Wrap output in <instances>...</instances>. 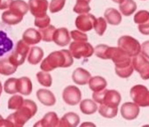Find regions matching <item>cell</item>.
I'll use <instances>...</instances> for the list:
<instances>
[{
  "mask_svg": "<svg viewBox=\"0 0 149 127\" xmlns=\"http://www.w3.org/2000/svg\"><path fill=\"white\" fill-rule=\"evenodd\" d=\"M80 122V116L74 112H68L65 114L59 121L61 127H76Z\"/></svg>",
  "mask_w": 149,
  "mask_h": 127,
  "instance_id": "cell-19",
  "label": "cell"
},
{
  "mask_svg": "<svg viewBox=\"0 0 149 127\" xmlns=\"http://www.w3.org/2000/svg\"><path fill=\"white\" fill-rule=\"evenodd\" d=\"M74 63V57L68 49H61L50 53L41 62L40 69L43 72H52L53 70L61 67L68 68Z\"/></svg>",
  "mask_w": 149,
  "mask_h": 127,
  "instance_id": "cell-2",
  "label": "cell"
},
{
  "mask_svg": "<svg viewBox=\"0 0 149 127\" xmlns=\"http://www.w3.org/2000/svg\"><path fill=\"white\" fill-rule=\"evenodd\" d=\"M0 126H5V119L0 116Z\"/></svg>",
  "mask_w": 149,
  "mask_h": 127,
  "instance_id": "cell-46",
  "label": "cell"
},
{
  "mask_svg": "<svg viewBox=\"0 0 149 127\" xmlns=\"http://www.w3.org/2000/svg\"><path fill=\"white\" fill-rule=\"evenodd\" d=\"M66 4V0H51L50 5H48V9L50 13H55L61 11Z\"/></svg>",
  "mask_w": 149,
  "mask_h": 127,
  "instance_id": "cell-39",
  "label": "cell"
},
{
  "mask_svg": "<svg viewBox=\"0 0 149 127\" xmlns=\"http://www.w3.org/2000/svg\"><path fill=\"white\" fill-rule=\"evenodd\" d=\"M44 56V51L40 47H33L27 55V61L30 65H38Z\"/></svg>",
  "mask_w": 149,
  "mask_h": 127,
  "instance_id": "cell-25",
  "label": "cell"
},
{
  "mask_svg": "<svg viewBox=\"0 0 149 127\" xmlns=\"http://www.w3.org/2000/svg\"><path fill=\"white\" fill-rule=\"evenodd\" d=\"M104 18L106 22L111 25L118 26L122 21V16L120 13L114 8H108L104 12Z\"/></svg>",
  "mask_w": 149,
  "mask_h": 127,
  "instance_id": "cell-24",
  "label": "cell"
},
{
  "mask_svg": "<svg viewBox=\"0 0 149 127\" xmlns=\"http://www.w3.org/2000/svg\"><path fill=\"white\" fill-rule=\"evenodd\" d=\"M109 59H111L113 61L115 66H118L131 60V56H129L125 51H123L118 47H110Z\"/></svg>",
  "mask_w": 149,
  "mask_h": 127,
  "instance_id": "cell-13",
  "label": "cell"
},
{
  "mask_svg": "<svg viewBox=\"0 0 149 127\" xmlns=\"http://www.w3.org/2000/svg\"><path fill=\"white\" fill-rule=\"evenodd\" d=\"M23 15L9 9L6 12L3 13L2 14V21L5 24H7L9 26H13V25H17L19 23H20L23 20Z\"/></svg>",
  "mask_w": 149,
  "mask_h": 127,
  "instance_id": "cell-20",
  "label": "cell"
},
{
  "mask_svg": "<svg viewBox=\"0 0 149 127\" xmlns=\"http://www.w3.org/2000/svg\"><path fill=\"white\" fill-rule=\"evenodd\" d=\"M109 51L110 47L104 44H100L94 48V52L96 56L102 59H109Z\"/></svg>",
  "mask_w": 149,
  "mask_h": 127,
  "instance_id": "cell-37",
  "label": "cell"
},
{
  "mask_svg": "<svg viewBox=\"0 0 149 127\" xmlns=\"http://www.w3.org/2000/svg\"><path fill=\"white\" fill-rule=\"evenodd\" d=\"M16 110L17 111L11 114L10 116H8L6 119H5V126H9V127L24 126L25 123L36 114L38 110V107L33 101L24 99L21 107Z\"/></svg>",
  "mask_w": 149,
  "mask_h": 127,
  "instance_id": "cell-1",
  "label": "cell"
},
{
  "mask_svg": "<svg viewBox=\"0 0 149 127\" xmlns=\"http://www.w3.org/2000/svg\"><path fill=\"white\" fill-rule=\"evenodd\" d=\"M132 64L133 69L136 70L143 80H149V61L141 54L132 56Z\"/></svg>",
  "mask_w": 149,
  "mask_h": 127,
  "instance_id": "cell-8",
  "label": "cell"
},
{
  "mask_svg": "<svg viewBox=\"0 0 149 127\" xmlns=\"http://www.w3.org/2000/svg\"><path fill=\"white\" fill-rule=\"evenodd\" d=\"M13 0H0V10H5L9 8Z\"/></svg>",
  "mask_w": 149,
  "mask_h": 127,
  "instance_id": "cell-45",
  "label": "cell"
},
{
  "mask_svg": "<svg viewBox=\"0 0 149 127\" xmlns=\"http://www.w3.org/2000/svg\"><path fill=\"white\" fill-rule=\"evenodd\" d=\"M89 87L90 89L92 90L93 92H97L104 89L107 87V81L104 78L101 76H95V77H91L89 80Z\"/></svg>",
  "mask_w": 149,
  "mask_h": 127,
  "instance_id": "cell-27",
  "label": "cell"
},
{
  "mask_svg": "<svg viewBox=\"0 0 149 127\" xmlns=\"http://www.w3.org/2000/svg\"><path fill=\"white\" fill-rule=\"evenodd\" d=\"M91 77V73L84 68L76 69L73 72V74H72L73 81L76 84L80 85V86L86 85L89 82Z\"/></svg>",
  "mask_w": 149,
  "mask_h": 127,
  "instance_id": "cell-16",
  "label": "cell"
},
{
  "mask_svg": "<svg viewBox=\"0 0 149 127\" xmlns=\"http://www.w3.org/2000/svg\"><path fill=\"white\" fill-rule=\"evenodd\" d=\"M30 47L23 40H19L14 46L13 50L9 55V58L17 66H21L25 63L26 58L29 53Z\"/></svg>",
  "mask_w": 149,
  "mask_h": 127,
  "instance_id": "cell-6",
  "label": "cell"
},
{
  "mask_svg": "<svg viewBox=\"0 0 149 127\" xmlns=\"http://www.w3.org/2000/svg\"><path fill=\"white\" fill-rule=\"evenodd\" d=\"M24 99L21 95H15L12 96L8 101V109H18L23 104Z\"/></svg>",
  "mask_w": 149,
  "mask_h": 127,
  "instance_id": "cell-38",
  "label": "cell"
},
{
  "mask_svg": "<svg viewBox=\"0 0 149 127\" xmlns=\"http://www.w3.org/2000/svg\"><path fill=\"white\" fill-rule=\"evenodd\" d=\"M55 30H56V28L52 25H48L47 27H46L44 28H40L39 32L40 34L41 40H43L44 42H52Z\"/></svg>",
  "mask_w": 149,
  "mask_h": 127,
  "instance_id": "cell-31",
  "label": "cell"
},
{
  "mask_svg": "<svg viewBox=\"0 0 149 127\" xmlns=\"http://www.w3.org/2000/svg\"><path fill=\"white\" fill-rule=\"evenodd\" d=\"M1 93H2V84L0 82V95H1Z\"/></svg>",
  "mask_w": 149,
  "mask_h": 127,
  "instance_id": "cell-48",
  "label": "cell"
},
{
  "mask_svg": "<svg viewBox=\"0 0 149 127\" xmlns=\"http://www.w3.org/2000/svg\"><path fill=\"white\" fill-rule=\"evenodd\" d=\"M149 20V12L146 10H141L139 11L135 15H134V22L136 24H141Z\"/></svg>",
  "mask_w": 149,
  "mask_h": 127,
  "instance_id": "cell-41",
  "label": "cell"
},
{
  "mask_svg": "<svg viewBox=\"0 0 149 127\" xmlns=\"http://www.w3.org/2000/svg\"><path fill=\"white\" fill-rule=\"evenodd\" d=\"M133 66L132 64V60H129L125 63H123L121 65L115 66V73L116 74L123 79L129 78L133 73Z\"/></svg>",
  "mask_w": 149,
  "mask_h": 127,
  "instance_id": "cell-22",
  "label": "cell"
},
{
  "mask_svg": "<svg viewBox=\"0 0 149 127\" xmlns=\"http://www.w3.org/2000/svg\"><path fill=\"white\" fill-rule=\"evenodd\" d=\"M9 9L21 14V15H26L29 10L28 5L24 1V0H13Z\"/></svg>",
  "mask_w": 149,
  "mask_h": 127,
  "instance_id": "cell-30",
  "label": "cell"
},
{
  "mask_svg": "<svg viewBox=\"0 0 149 127\" xmlns=\"http://www.w3.org/2000/svg\"><path fill=\"white\" fill-rule=\"evenodd\" d=\"M73 11L77 14L88 13L91 11V6L89 2L85 1V0H77L76 6L73 8Z\"/></svg>",
  "mask_w": 149,
  "mask_h": 127,
  "instance_id": "cell-34",
  "label": "cell"
},
{
  "mask_svg": "<svg viewBox=\"0 0 149 127\" xmlns=\"http://www.w3.org/2000/svg\"><path fill=\"white\" fill-rule=\"evenodd\" d=\"M121 116L126 120H133L139 114V106L135 102H125L120 109Z\"/></svg>",
  "mask_w": 149,
  "mask_h": 127,
  "instance_id": "cell-12",
  "label": "cell"
},
{
  "mask_svg": "<svg viewBox=\"0 0 149 127\" xmlns=\"http://www.w3.org/2000/svg\"><path fill=\"white\" fill-rule=\"evenodd\" d=\"M36 95L38 100L45 106H54L56 102L54 95L47 89H39Z\"/></svg>",
  "mask_w": 149,
  "mask_h": 127,
  "instance_id": "cell-18",
  "label": "cell"
},
{
  "mask_svg": "<svg viewBox=\"0 0 149 127\" xmlns=\"http://www.w3.org/2000/svg\"><path fill=\"white\" fill-rule=\"evenodd\" d=\"M96 20V17L93 14L91 13H83L78 15V17L76 19V27L78 30L82 32H88L91 31L93 27Z\"/></svg>",
  "mask_w": 149,
  "mask_h": 127,
  "instance_id": "cell-10",
  "label": "cell"
},
{
  "mask_svg": "<svg viewBox=\"0 0 149 127\" xmlns=\"http://www.w3.org/2000/svg\"><path fill=\"white\" fill-rule=\"evenodd\" d=\"M85 1H87V2H89V3H90V2L91 1V0H85Z\"/></svg>",
  "mask_w": 149,
  "mask_h": 127,
  "instance_id": "cell-49",
  "label": "cell"
},
{
  "mask_svg": "<svg viewBox=\"0 0 149 127\" xmlns=\"http://www.w3.org/2000/svg\"><path fill=\"white\" fill-rule=\"evenodd\" d=\"M137 5L133 0H123L119 4V10L124 16H130L134 13Z\"/></svg>",
  "mask_w": 149,
  "mask_h": 127,
  "instance_id": "cell-28",
  "label": "cell"
},
{
  "mask_svg": "<svg viewBox=\"0 0 149 127\" xmlns=\"http://www.w3.org/2000/svg\"><path fill=\"white\" fill-rule=\"evenodd\" d=\"M69 52L74 58L80 59L82 57L88 58L94 53V48L88 42L74 41L69 44Z\"/></svg>",
  "mask_w": 149,
  "mask_h": 127,
  "instance_id": "cell-4",
  "label": "cell"
},
{
  "mask_svg": "<svg viewBox=\"0 0 149 127\" xmlns=\"http://www.w3.org/2000/svg\"><path fill=\"white\" fill-rule=\"evenodd\" d=\"M99 114L106 118H113L118 114V107H110L104 104H100L99 106Z\"/></svg>",
  "mask_w": 149,
  "mask_h": 127,
  "instance_id": "cell-32",
  "label": "cell"
},
{
  "mask_svg": "<svg viewBox=\"0 0 149 127\" xmlns=\"http://www.w3.org/2000/svg\"><path fill=\"white\" fill-rule=\"evenodd\" d=\"M148 89L143 85L133 86L130 90L131 98L139 107L148 106Z\"/></svg>",
  "mask_w": 149,
  "mask_h": 127,
  "instance_id": "cell-7",
  "label": "cell"
},
{
  "mask_svg": "<svg viewBox=\"0 0 149 127\" xmlns=\"http://www.w3.org/2000/svg\"><path fill=\"white\" fill-rule=\"evenodd\" d=\"M22 40L28 45H33L39 43L41 41V36L38 30L31 28L24 32Z\"/></svg>",
  "mask_w": 149,
  "mask_h": 127,
  "instance_id": "cell-23",
  "label": "cell"
},
{
  "mask_svg": "<svg viewBox=\"0 0 149 127\" xmlns=\"http://www.w3.org/2000/svg\"><path fill=\"white\" fill-rule=\"evenodd\" d=\"M36 76H37V80L40 85L47 87L52 86V82H53L52 76L47 72H43V71L39 72Z\"/></svg>",
  "mask_w": 149,
  "mask_h": 127,
  "instance_id": "cell-33",
  "label": "cell"
},
{
  "mask_svg": "<svg viewBox=\"0 0 149 127\" xmlns=\"http://www.w3.org/2000/svg\"><path fill=\"white\" fill-rule=\"evenodd\" d=\"M33 91V84L29 78L21 77L18 79V93L22 95H29Z\"/></svg>",
  "mask_w": 149,
  "mask_h": 127,
  "instance_id": "cell-26",
  "label": "cell"
},
{
  "mask_svg": "<svg viewBox=\"0 0 149 127\" xmlns=\"http://www.w3.org/2000/svg\"><path fill=\"white\" fill-rule=\"evenodd\" d=\"M4 89L6 93L13 95L18 93V79L15 78H10L8 79L4 85Z\"/></svg>",
  "mask_w": 149,
  "mask_h": 127,
  "instance_id": "cell-35",
  "label": "cell"
},
{
  "mask_svg": "<svg viewBox=\"0 0 149 127\" xmlns=\"http://www.w3.org/2000/svg\"><path fill=\"white\" fill-rule=\"evenodd\" d=\"M140 52L146 58L149 59V41H146L140 45Z\"/></svg>",
  "mask_w": 149,
  "mask_h": 127,
  "instance_id": "cell-43",
  "label": "cell"
},
{
  "mask_svg": "<svg viewBox=\"0 0 149 127\" xmlns=\"http://www.w3.org/2000/svg\"><path fill=\"white\" fill-rule=\"evenodd\" d=\"M118 45L119 49L131 57L140 53V44L139 41L130 35L121 36L118 41Z\"/></svg>",
  "mask_w": 149,
  "mask_h": 127,
  "instance_id": "cell-5",
  "label": "cell"
},
{
  "mask_svg": "<svg viewBox=\"0 0 149 127\" xmlns=\"http://www.w3.org/2000/svg\"><path fill=\"white\" fill-rule=\"evenodd\" d=\"M80 109L85 115H92L97 110V105L95 101L91 99H85L81 102Z\"/></svg>",
  "mask_w": 149,
  "mask_h": 127,
  "instance_id": "cell-29",
  "label": "cell"
},
{
  "mask_svg": "<svg viewBox=\"0 0 149 127\" xmlns=\"http://www.w3.org/2000/svg\"><path fill=\"white\" fill-rule=\"evenodd\" d=\"M18 66L9 58V56L0 60V73L2 75H12L17 71Z\"/></svg>",
  "mask_w": 149,
  "mask_h": 127,
  "instance_id": "cell-21",
  "label": "cell"
},
{
  "mask_svg": "<svg viewBox=\"0 0 149 127\" xmlns=\"http://www.w3.org/2000/svg\"><path fill=\"white\" fill-rule=\"evenodd\" d=\"M62 99L68 105H77L82 100L81 90L76 86H68L62 92Z\"/></svg>",
  "mask_w": 149,
  "mask_h": 127,
  "instance_id": "cell-9",
  "label": "cell"
},
{
  "mask_svg": "<svg viewBox=\"0 0 149 127\" xmlns=\"http://www.w3.org/2000/svg\"><path fill=\"white\" fill-rule=\"evenodd\" d=\"M50 17L47 14L40 16V17H35L34 20V25L39 28H44L46 27H47L50 24Z\"/></svg>",
  "mask_w": 149,
  "mask_h": 127,
  "instance_id": "cell-40",
  "label": "cell"
},
{
  "mask_svg": "<svg viewBox=\"0 0 149 127\" xmlns=\"http://www.w3.org/2000/svg\"><path fill=\"white\" fill-rule=\"evenodd\" d=\"M139 31L145 35H149V20L144 23L139 24Z\"/></svg>",
  "mask_w": 149,
  "mask_h": 127,
  "instance_id": "cell-44",
  "label": "cell"
},
{
  "mask_svg": "<svg viewBox=\"0 0 149 127\" xmlns=\"http://www.w3.org/2000/svg\"><path fill=\"white\" fill-rule=\"evenodd\" d=\"M120 102H121V95L117 90L106 89L101 104L110 107H118Z\"/></svg>",
  "mask_w": 149,
  "mask_h": 127,
  "instance_id": "cell-15",
  "label": "cell"
},
{
  "mask_svg": "<svg viewBox=\"0 0 149 127\" xmlns=\"http://www.w3.org/2000/svg\"><path fill=\"white\" fill-rule=\"evenodd\" d=\"M70 40H71V37H70L69 32L66 28H60L55 30L53 41L58 46H61V47L67 46L68 45V43H70Z\"/></svg>",
  "mask_w": 149,
  "mask_h": 127,
  "instance_id": "cell-14",
  "label": "cell"
},
{
  "mask_svg": "<svg viewBox=\"0 0 149 127\" xmlns=\"http://www.w3.org/2000/svg\"><path fill=\"white\" fill-rule=\"evenodd\" d=\"M148 106H149V94H148Z\"/></svg>",
  "mask_w": 149,
  "mask_h": 127,
  "instance_id": "cell-50",
  "label": "cell"
},
{
  "mask_svg": "<svg viewBox=\"0 0 149 127\" xmlns=\"http://www.w3.org/2000/svg\"><path fill=\"white\" fill-rule=\"evenodd\" d=\"M29 10L34 17H40L47 14L48 9L47 0H29Z\"/></svg>",
  "mask_w": 149,
  "mask_h": 127,
  "instance_id": "cell-11",
  "label": "cell"
},
{
  "mask_svg": "<svg viewBox=\"0 0 149 127\" xmlns=\"http://www.w3.org/2000/svg\"><path fill=\"white\" fill-rule=\"evenodd\" d=\"M93 28L95 29L96 33L99 36H102L107 28V22H106L105 19L103 17H99V18L96 19Z\"/></svg>",
  "mask_w": 149,
  "mask_h": 127,
  "instance_id": "cell-36",
  "label": "cell"
},
{
  "mask_svg": "<svg viewBox=\"0 0 149 127\" xmlns=\"http://www.w3.org/2000/svg\"><path fill=\"white\" fill-rule=\"evenodd\" d=\"M59 118L55 112H47L44 117L37 122L34 126H41V127H55L59 125Z\"/></svg>",
  "mask_w": 149,
  "mask_h": 127,
  "instance_id": "cell-17",
  "label": "cell"
},
{
  "mask_svg": "<svg viewBox=\"0 0 149 127\" xmlns=\"http://www.w3.org/2000/svg\"><path fill=\"white\" fill-rule=\"evenodd\" d=\"M15 46L13 28L4 22H0V60L8 56Z\"/></svg>",
  "mask_w": 149,
  "mask_h": 127,
  "instance_id": "cell-3",
  "label": "cell"
},
{
  "mask_svg": "<svg viewBox=\"0 0 149 127\" xmlns=\"http://www.w3.org/2000/svg\"><path fill=\"white\" fill-rule=\"evenodd\" d=\"M69 35L70 37L74 39V41H81V42L88 41V35L80 30H73L69 33Z\"/></svg>",
  "mask_w": 149,
  "mask_h": 127,
  "instance_id": "cell-42",
  "label": "cell"
},
{
  "mask_svg": "<svg viewBox=\"0 0 149 127\" xmlns=\"http://www.w3.org/2000/svg\"><path fill=\"white\" fill-rule=\"evenodd\" d=\"M112 1L114 2V3H118V4H120L122 1H123V0H112Z\"/></svg>",
  "mask_w": 149,
  "mask_h": 127,
  "instance_id": "cell-47",
  "label": "cell"
}]
</instances>
